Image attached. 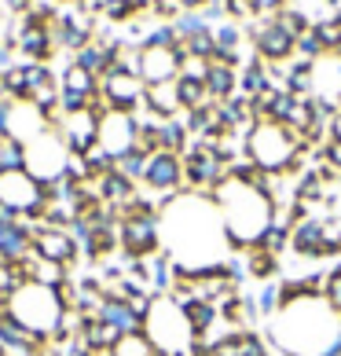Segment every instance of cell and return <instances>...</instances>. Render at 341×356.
Masks as SVG:
<instances>
[{
	"instance_id": "3957f363",
	"label": "cell",
	"mask_w": 341,
	"mask_h": 356,
	"mask_svg": "<svg viewBox=\"0 0 341 356\" xmlns=\"http://www.w3.org/2000/svg\"><path fill=\"white\" fill-rule=\"evenodd\" d=\"M220 213V224L228 232L231 250H253L260 243V235L272 228L275 220V202L268 191L253 188V184H242L228 173V180L209 195Z\"/></svg>"
},
{
	"instance_id": "52a82bcc",
	"label": "cell",
	"mask_w": 341,
	"mask_h": 356,
	"mask_svg": "<svg viewBox=\"0 0 341 356\" xmlns=\"http://www.w3.org/2000/svg\"><path fill=\"white\" fill-rule=\"evenodd\" d=\"M67 162H70V147L63 143L59 129H44L41 136H33L26 143V169L41 184L67 173Z\"/></svg>"
},
{
	"instance_id": "f1b7e54d",
	"label": "cell",
	"mask_w": 341,
	"mask_h": 356,
	"mask_svg": "<svg viewBox=\"0 0 341 356\" xmlns=\"http://www.w3.org/2000/svg\"><path fill=\"white\" fill-rule=\"evenodd\" d=\"M246 272L250 275H257V280H272L275 272H279V257L275 254H265V250H250V254H246Z\"/></svg>"
},
{
	"instance_id": "60d3db41",
	"label": "cell",
	"mask_w": 341,
	"mask_h": 356,
	"mask_svg": "<svg viewBox=\"0 0 341 356\" xmlns=\"http://www.w3.org/2000/svg\"><path fill=\"white\" fill-rule=\"evenodd\" d=\"M158 356H180V353H158Z\"/></svg>"
},
{
	"instance_id": "74e56055",
	"label": "cell",
	"mask_w": 341,
	"mask_h": 356,
	"mask_svg": "<svg viewBox=\"0 0 341 356\" xmlns=\"http://www.w3.org/2000/svg\"><path fill=\"white\" fill-rule=\"evenodd\" d=\"M279 4H283V0H250V8H253V11H275Z\"/></svg>"
},
{
	"instance_id": "5b68a950",
	"label": "cell",
	"mask_w": 341,
	"mask_h": 356,
	"mask_svg": "<svg viewBox=\"0 0 341 356\" xmlns=\"http://www.w3.org/2000/svg\"><path fill=\"white\" fill-rule=\"evenodd\" d=\"M301 154V136L290 133L279 122H257L250 129V140H246V158L253 165H260L265 173H286V169L297 165Z\"/></svg>"
},
{
	"instance_id": "4fadbf2b",
	"label": "cell",
	"mask_w": 341,
	"mask_h": 356,
	"mask_svg": "<svg viewBox=\"0 0 341 356\" xmlns=\"http://www.w3.org/2000/svg\"><path fill=\"white\" fill-rule=\"evenodd\" d=\"M99 147L114 154V162L122 154H128L136 147V114L125 111H107L99 118Z\"/></svg>"
},
{
	"instance_id": "7c38bea8",
	"label": "cell",
	"mask_w": 341,
	"mask_h": 356,
	"mask_svg": "<svg viewBox=\"0 0 341 356\" xmlns=\"http://www.w3.org/2000/svg\"><path fill=\"white\" fill-rule=\"evenodd\" d=\"M33 254L41 261H56V265H74L81 257V246L70 235V228H56V224H41L33 232Z\"/></svg>"
},
{
	"instance_id": "7402d4cb",
	"label": "cell",
	"mask_w": 341,
	"mask_h": 356,
	"mask_svg": "<svg viewBox=\"0 0 341 356\" xmlns=\"http://www.w3.org/2000/svg\"><path fill=\"white\" fill-rule=\"evenodd\" d=\"M294 37L283 30L279 22L275 26H268V30H260V37H257V48H260V56H268V59H286L294 51Z\"/></svg>"
},
{
	"instance_id": "30bf717a",
	"label": "cell",
	"mask_w": 341,
	"mask_h": 356,
	"mask_svg": "<svg viewBox=\"0 0 341 356\" xmlns=\"http://www.w3.org/2000/svg\"><path fill=\"white\" fill-rule=\"evenodd\" d=\"M143 184H147L154 195H162V199L169 202L173 195L183 191V158L173 154V151L151 154V158H147V177H143ZM165 202H162V206H165Z\"/></svg>"
},
{
	"instance_id": "6da1fadb",
	"label": "cell",
	"mask_w": 341,
	"mask_h": 356,
	"mask_svg": "<svg viewBox=\"0 0 341 356\" xmlns=\"http://www.w3.org/2000/svg\"><path fill=\"white\" fill-rule=\"evenodd\" d=\"M158 220H162V243L169 246L173 265L202 272L228 261L224 250H231V243L213 199H169Z\"/></svg>"
},
{
	"instance_id": "2e32d148",
	"label": "cell",
	"mask_w": 341,
	"mask_h": 356,
	"mask_svg": "<svg viewBox=\"0 0 341 356\" xmlns=\"http://www.w3.org/2000/svg\"><path fill=\"white\" fill-rule=\"evenodd\" d=\"M290 246L301 257H326V224L319 217H301L290 228Z\"/></svg>"
},
{
	"instance_id": "7a4b0ae2",
	"label": "cell",
	"mask_w": 341,
	"mask_h": 356,
	"mask_svg": "<svg viewBox=\"0 0 341 356\" xmlns=\"http://www.w3.org/2000/svg\"><path fill=\"white\" fill-rule=\"evenodd\" d=\"M272 320V341H279L286 356H323L341 338V316L323 294L286 301Z\"/></svg>"
},
{
	"instance_id": "484cf974",
	"label": "cell",
	"mask_w": 341,
	"mask_h": 356,
	"mask_svg": "<svg viewBox=\"0 0 341 356\" xmlns=\"http://www.w3.org/2000/svg\"><path fill=\"white\" fill-rule=\"evenodd\" d=\"M158 143H162V151L183 154L188 151V125L176 122V118H162L158 122Z\"/></svg>"
},
{
	"instance_id": "8992f818",
	"label": "cell",
	"mask_w": 341,
	"mask_h": 356,
	"mask_svg": "<svg viewBox=\"0 0 341 356\" xmlns=\"http://www.w3.org/2000/svg\"><path fill=\"white\" fill-rule=\"evenodd\" d=\"M8 312L15 316V320L22 327H30L33 334H41V338H56V327L63 320V301H59V290L56 286H41V283H26L22 290H15L11 294V305Z\"/></svg>"
},
{
	"instance_id": "44dd1931",
	"label": "cell",
	"mask_w": 341,
	"mask_h": 356,
	"mask_svg": "<svg viewBox=\"0 0 341 356\" xmlns=\"http://www.w3.org/2000/svg\"><path fill=\"white\" fill-rule=\"evenodd\" d=\"M183 305V316H188V323H191V331L194 334H209L213 331V323L220 320V312H217V305H209V301H199V298H183L180 301Z\"/></svg>"
},
{
	"instance_id": "603a6c76",
	"label": "cell",
	"mask_w": 341,
	"mask_h": 356,
	"mask_svg": "<svg viewBox=\"0 0 341 356\" xmlns=\"http://www.w3.org/2000/svg\"><path fill=\"white\" fill-rule=\"evenodd\" d=\"M26 283V268H22V261H0V312H8L11 305V294L15 290H22Z\"/></svg>"
},
{
	"instance_id": "e0dca14e",
	"label": "cell",
	"mask_w": 341,
	"mask_h": 356,
	"mask_svg": "<svg viewBox=\"0 0 341 356\" xmlns=\"http://www.w3.org/2000/svg\"><path fill=\"white\" fill-rule=\"evenodd\" d=\"M99 320H107L110 327H117L122 334H140L143 331V316H136L133 309H128V301H117V298H103L99 305Z\"/></svg>"
},
{
	"instance_id": "83f0119b",
	"label": "cell",
	"mask_w": 341,
	"mask_h": 356,
	"mask_svg": "<svg viewBox=\"0 0 341 356\" xmlns=\"http://www.w3.org/2000/svg\"><path fill=\"white\" fill-rule=\"evenodd\" d=\"M147 158L151 154H143V151H128V154H122V158H117V162H114V169H117V173H122V177H128V180H133V184H140L143 177H147Z\"/></svg>"
},
{
	"instance_id": "d4e9b609",
	"label": "cell",
	"mask_w": 341,
	"mask_h": 356,
	"mask_svg": "<svg viewBox=\"0 0 341 356\" xmlns=\"http://www.w3.org/2000/svg\"><path fill=\"white\" fill-rule=\"evenodd\" d=\"M63 92H77V96H88L96 99L99 96V77H92L88 70H81L77 63H70L67 70H63V81H59Z\"/></svg>"
},
{
	"instance_id": "cb8c5ba5",
	"label": "cell",
	"mask_w": 341,
	"mask_h": 356,
	"mask_svg": "<svg viewBox=\"0 0 341 356\" xmlns=\"http://www.w3.org/2000/svg\"><path fill=\"white\" fill-rule=\"evenodd\" d=\"M206 92H209V99H231V92H235V74H231V67H224V63H217V59H209Z\"/></svg>"
},
{
	"instance_id": "d6a6232c",
	"label": "cell",
	"mask_w": 341,
	"mask_h": 356,
	"mask_svg": "<svg viewBox=\"0 0 341 356\" xmlns=\"http://www.w3.org/2000/svg\"><path fill=\"white\" fill-rule=\"evenodd\" d=\"M323 298H326V305H331L338 316H341V265L334 272H326V280H323Z\"/></svg>"
},
{
	"instance_id": "277c9868",
	"label": "cell",
	"mask_w": 341,
	"mask_h": 356,
	"mask_svg": "<svg viewBox=\"0 0 341 356\" xmlns=\"http://www.w3.org/2000/svg\"><path fill=\"white\" fill-rule=\"evenodd\" d=\"M143 334L151 338V346L158 353H180V356H191V346L199 341L188 316H183V305L173 294H154L151 312L143 316Z\"/></svg>"
},
{
	"instance_id": "9c48e42d",
	"label": "cell",
	"mask_w": 341,
	"mask_h": 356,
	"mask_svg": "<svg viewBox=\"0 0 341 356\" xmlns=\"http://www.w3.org/2000/svg\"><path fill=\"white\" fill-rule=\"evenodd\" d=\"M99 96L107 99L110 111H125L133 114L143 96H147V88H143V77L140 74H128V70H110L103 74V85H99Z\"/></svg>"
},
{
	"instance_id": "ba28073f",
	"label": "cell",
	"mask_w": 341,
	"mask_h": 356,
	"mask_svg": "<svg viewBox=\"0 0 341 356\" xmlns=\"http://www.w3.org/2000/svg\"><path fill=\"white\" fill-rule=\"evenodd\" d=\"M0 206L15 209L19 217H41L44 213V184L30 169L0 173Z\"/></svg>"
},
{
	"instance_id": "ab89813d",
	"label": "cell",
	"mask_w": 341,
	"mask_h": 356,
	"mask_svg": "<svg viewBox=\"0 0 341 356\" xmlns=\"http://www.w3.org/2000/svg\"><path fill=\"white\" fill-rule=\"evenodd\" d=\"M334 136H338V140H341V114H338V118H334Z\"/></svg>"
},
{
	"instance_id": "d590c367",
	"label": "cell",
	"mask_w": 341,
	"mask_h": 356,
	"mask_svg": "<svg viewBox=\"0 0 341 356\" xmlns=\"http://www.w3.org/2000/svg\"><path fill=\"white\" fill-rule=\"evenodd\" d=\"M239 341H242V356H272V353H268V346H265V341H260L253 331H242V334H239Z\"/></svg>"
},
{
	"instance_id": "ffe728a7",
	"label": "cell",
	"mask_w": 341,
	"mask_h": 356,
	"mask_svg": "<svg viewBox=\"0 0 341 356\" xmlns=\"http://www.w3.org/2000/svg\"><path fill=\"white\" fill-rule=\"evenodd\" d=\"M147 111L154 118H173L180 111V92H176V81H162V85H147Z\"/></svg>"
},
{
	"instance_id": "1f68e13d",
	"label": "cell",
	"mask_w": 341,
	"mask_h": 356,
	"mask_svg": "<svg viewBox=\"0 0 341 356\" xmlns=\"http://www.w3.org/2000/svg\"><path fill=\"white\" fill-rule=\"evenodd\" d=\"M286 243H290V228H286V224H279V220H272V228L260 235L257 250H265V254H275V257H279Z\"/></svg>"
},
{
	"instance_id": "b9f144b4",
	"label": "cell",
	"mask_w": 341,
	"mask_h": 356,
	"mask_svg": "<svg viewBox=\"0 0 341 356\" xmlns=\"http://www.w3.org/2000/svg\"><path fill=\"white\" fill-rule=\"evenodd\" d=\"M338 26H341V8H338Z\"/></svg>"
},
{
	"instance_id": "8d00e7d4",
	"label": "cell",
	"mask_w": 341,
	"mask_h": 356,
	"mask_svg": "<svg viewBox=\"0 0 341 356\" xmlns=\"http://www.w3.org/2000/svg\"><path fill=\"white\" fill-rule=\"evenodd\" d=\"M323 162L334 169V173H341V140L338 136H331L323 143Z\"/></svg>"
},
{
	"instance_id": "4dcf8cb0",
	"label": "cell",
	"mask_w": 341,
	"mask_h": 356,
	"mask_svg": "<svg viewBox=\"0 0 341 356\" xmlns=\"http://www.w3.org/2000/svg\"><path fill=\"white\" fill-rule=\"evenodd\" d=\"M85 158V173H88V180H99V177H107L110 169H114V154H107L96 143V147H92L88 154H81Z\"/></svg>"
},
{
	"instance_id": "4316f807",
	"label": "cell",
	"mask_w": 341,
	"mask_h": 356,
	"mask_svg": "<svg viewBox=\"0 0 341 356\" xmlns=\"http://www.w3.org/2000/svg\"><path fill=\"white\" fill-rule=\"evenodd\" d=\"M26 169V143L15 136H0V173Z\"/></svg>"
},
{
	"instance_id": "8fae6325",
	"label": "cell",
	"mask_w": 341,
	"mask_h": 356,
	"mask_svg": "<svg viewBox=\"0 0 341 356\" xmlns=\"http://www.w3.org/2000/svg\"><path fill=\"white\" fill-rule=\"evenodd\" d=\"M162 246V220L158 217H122V250L125 257H151Z\"/></svg>"
},
{
	"instance_id": "5bb4252c",
	"label": "cell",
	"mask_w": 341,
	"mask_h": 356,
	"mask_svg": "<svg viewBox=\"0 0 341 356\" xmlns=\"http://www.w3.org/2000/svg\"><path fill=\"white\" fill-rule=\"evenodd\" d=\"M99 118L96 111H77V114H63V122L56 125L63 143L70 147V154H88L92 147L99 143Z\"/></svg>"
},
{
	"instance_id": "e575fe53",
	"label": "cell",
	"mask_w": 341,
	"mask_h": 356,
	"mask_svg": "<svg viewBox=\"0 0 341 356\" xmlns=\"http://www.w3.org/2000/svg\"><path fill=\"white\" fill-rule=\"evenodd\" d=\"M265 85H268V77H265V70H260V67L246 70V77H242V92H246V96H260Z\"/></svg>"
},
{
	"instance_id": "836d02e7",
	"label": "cell",
	"mask_w": 341,
	"mask_h": 356,
	"mask_svg": "<svg viewBox=\"0 0 341 356\" xmlns=\"http://www.w3.org/2000/svg\"><path fill=\"white\" fill-rule=\"evenodd\" d=\"M257 309H260V316H275L279 312V286L275 283H265L257 290Z\"/></svg>"
},
{
	"instance_id": "ac0fdd59",
	"label": "cell",
	"mask_w": 341,
	"mask_h": 356,
	"mask_svg": "<svg viewBox=\"0 0 341 356\" xmlns=\"http://www.w3.org/2000/svg\"><path fill=\"white\" fill-rule=\"evenodd\" d=\"M77 338H81L92 353H99V349H114V346H117V341H122L125 334L117 331V327H110L107 320H99V316H85L81 334H77Z\"/></svg>"
},
{
	"instance_id": "f35d334b",
	"label": "cell",
	"mask_w": 341,
	"mask_h": 356,
	"mask_svg": "<svg viewBox=\"0 0 341 356\" xmlns=\"http://www.w3.org/2000/svg\"><path fill=\"white\" fill-rule=\"evenodd\" d=\"M4 4H8L11 11H22V15H26V11L33 8V0H4Z\"/></svg>"
},
{
	"instance_id": "9a60e30c",
	"label": "cell",
	"mask_w": 341,
	"mask_h": 356,
	"mask_svg": "<svg viewBox=\"0 0 341 356\" xmlns=\"http://www.w3.org/2000/svg\"><path fill=\"white\" fill-rule=\"evenodd\" d=\"M180 63H183L180 48H147V44H143V51H140V77L147 85L176 81V77H180Z\"/></svg>"
},
{
	"instance_id": "f546056e",
	"label": "cell",
	"mask_w": 341,
	"mask_h": 356,
	"mask_svg": "<svg viewBox=\"0 0 341 356\" xmlns=\"http://www.w3.org/2000/svg\"><path fill=\"white\" fill-rule=\"evenodd\" d=\"M114 356H158V349L151 346V338L147 334H125L122 341L114 346Z\"/></svg>"
},
{
	"instance_id": "d6986e66",
	"label": "cell",
	"mask_w": 341,
	"mask_h": 356,
	"mask_svg": "<svg viewBox=\"0 0 341 356\" xmlns=\"http://www.w3.org/2000/svg\"><path fill=\"white\" fill-rule=\"evenodd\" d=\"M22 268H26V280H30V283H41V286H63V283L70 280V268H67V265L41 261L37 254L22 257Z\"/></svg>"
}]
</instances>
